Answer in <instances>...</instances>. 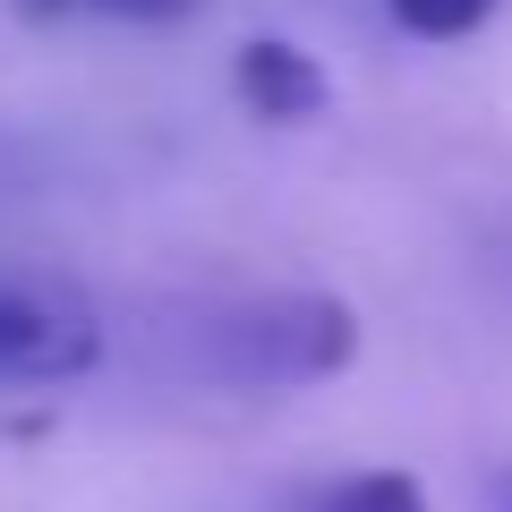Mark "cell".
<instances>
[{
    "mask_svg": "<svg viewBox=\"0 0 512 512\" xmlns=\"http://www.w3.org/2000/svg\"><path fill=\"white\" fill-rule=\"evenodd\" d=\"M359 359V316L333 291H197L146 316V367L180 393L274 402L299 384H325Z\"/></svg>",
    "mask_w": 512,
    "mask_h": 512,
    "instance_id": "cell-1",
    "label": "cell"
},
{
    "mask_svg": "<svg viewBox=\"0 0 512 512\" xmlns=\"http://www.w3.org/2000/svg\"><path fill=\"white\" fill-rule=\"evenodd\" d=\"M111 350L94 291L60 265H0V384H77Z\"/></svg>",
    "mask_w": 512,
    "mask_h": 512,
    "instance_id": "cell-2",
    "label": "cell"
},
{
    "mask_svg": "<svg viewBox=\"0 0 512 512\" xmlns=\"http://www.w3.org/2000/svg\"><path fill=\"white\" fill-rule=\"evenodd\" d=\"M231 86H239V103H248V120H265V128H308L316 111L333 103V77L316 69V60L299 52V43H282V35L239 43Z\"/></svg>",
    "mask_w": 512,
    "mask_h": 512,
    "instance_id": "cell-3",
    "label": "cell"
},
{
    "mask_svg": "<svg viewBox=\"0 0 512 512\" xmlns=\"http://www.w3.org/2000/svg\"><path fill=\"white\" fill-rule=\"evenodd\" d=\"M274 512H436V504H427V487L410 470H342V478L291 487Z\"/></svg>",
    "mask_w": 512,
    "mask_h": 512,
    "instance_id": "cell-4",
    "label": "cell"
},
{
    "mask_svg": "<svg viewBox=\"0 0 512 512\" xmlns=\"http://www.w3.org/2000/svg\"><path fill=\"white\" fill-rule=\"evenodd\" d=\"M384 9H393V26L419 35V43H470L504 0H384Z\"/></svg>",
    "mask_w": 512,
    "mask_h": 512,
    "instance_id": "cell-5",
    "label": "cell"
},
{
    "mask_svg": "<svg viewBox=\"0 0 512 512\" xmlns=\"http://www.w3.org/2000/svg\"><path fill=\"white\" fill-rule=\"evenodd\" d=\"M26 18H69V9H111V18H180L197 0H18Z\"/></svg>",
    "mask_w": 512,
    "mask_h": 512,
    "instance_id": "cell-6",
    "label": "cell"
},
{
    "mask_svg": "<svg viewBox=\"0 0 512 512\" xmlns=\"http://www.w3.org/2000/svg\"><path fill=\"white\" fill-rule=\"evenodd\" d=\"M487 512H512V470H495V478H487Z\"/></svg>",
    "mask_w": 512,
    "mask_h": 512,
    "instance_id": "cell-7",
    "label": "cell"
}]
</instances>
